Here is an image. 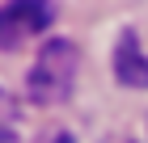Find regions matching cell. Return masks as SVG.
Here are the masks:
<instances>
[{"label":"cell","mask_w":148,"mask_h":143,"mask_svg":"<svg viewBox=\"0 0 148 143\" xmlns=\"http://www.w3.org/2000/svg\"><path fill=\"white\" fill-rule=\"evenodd\" d=\"M76 67H80V51L68 38H51V42L38 51L30 76H25V93L38 105H64L72 97V84H76Z\"/></svg>","instance_id":"6da1fadb"},{"label":"cell","mask_w":148,"mask_h":143,"mask_svg":"<svg viewBox=\"0 0 148 143\" xmlns=\"http://www.w3.org/2000/svg\"><path fill=\"white\" fill-rule=\"evenodd\" d=\"M51 21H55L51 0H13L0 9V46H21L25 38L42 34Z\"/></svg>","instance_id":"7a4b0ae2"},{"label":"cell","mask_w":148,"mask_h":143,"mask_svg":"<svg viewBox=\"0 0 148 143\" xmlns=\"http://www.w3.org/2000/svg\"><path fill=\"white\" fill-rule=\"evenodd\" d=\"M114 76L127 88H148V55L140 51V38L131 30H123L119 46H114Z\"/></svg>","instance_id":"3957f363"},{"label":"cell","mask_w":148,"mask_h":143,"mask_svg":"<svg viewBox=\"0 0 148 143\" xmlns=\"http://www.w3.org/2000/svg\"><path fill=\"white\" fill-rule=\"evenodd\" d=\"M17 122H21V105L13 101V93L0 88V143H9L17 135Z\"/></svg>","instance_id":"277c9868"},{"label":"cell","mask_w":148,"mask_h":143,"mask_svg":"<svg viewBox=\"0 0 148 143\" xmlns=\"http://www.w3.org/2000/svg\"><path fill=\"white\" fill-rule=\"evenodd\" d=\"M55 143H72V135H59V139H55Z\"/></svg>","instance_id":"5b68a950"}]
</instances>
